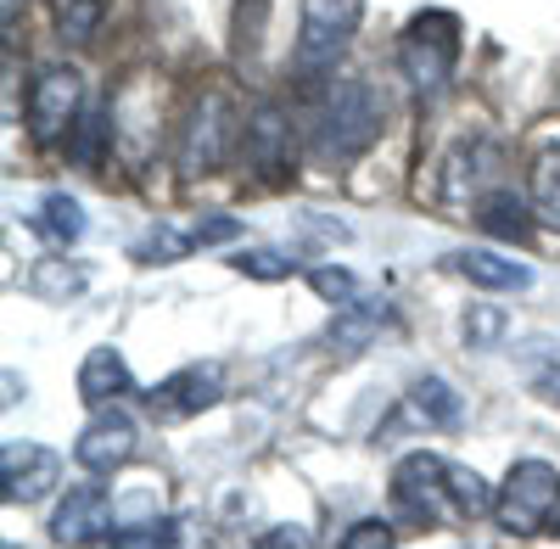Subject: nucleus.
<instances>
[{
	"instance_id": "obj_12",
	"label": "nucleus",
	"mask_w": 560,
	"mask_h": 549,
	"mask_svg": "<svg viewBox=\"0 0 560 549\" xmlns=\"http://www.w3.org/2000/svg\"><path fill=\"white\" fill-rule=\"evenodd\" d=\"M107 533H113V499H107V488H96V482H79V488H68V499L57 505V516H51V538L57 544H107Z\"/></svg>"
},
{
	"instance_id": "obj_10",
	"label": "nucleus",
	"mask_w": 560,
	"mask_h": 549,
	"mask_svg": "<svg viewBox=\"0 0 560 549\" xmlns=\"http://www.w3.org/2000/svg\"><path fill=\"white\" fill-rule=\"evenodd\" d=\"M224 398V376L219 364H185V371H174L168 382L152 387V409L158 421H185V416H202V409H213Z\"/></svg>"
},
{
	"instance_id": "obj_26",
	"label": "nucleus",
	"mask_w": 560,
	"mask_h": 549,
	"mask_svg": "<svg viewBox=\"0 0 560 549\" xmlns=\"http://www.w3.org/2000/svg\"><path fill=\"white\" fill-rule=\"evenodd\" d=\"M96 23H102V0H68L62 7V39L68 45H84L96 34Z\"/></svg>"
},
{
	"instance_id": "obj_4",
	"label": "nucleus",
	"mask_w": 560,
	"mask_h": 549,
	"mask_svg": "<svg viewBox=\"0 0 560 549\" xmlns=\"http://www.w3.org/2000/svg\"><path fill=\"white\" fill-rule=\"evenodd\" d=\"M555 511H560V471L549 460H516V466H510V477H504V488L493 499L499 527L527 538V533L549 527Z\"/></svg>"
},
{
	"instance_id": "obj_30",
	"label": "nucleus",
	"mask_w": 560,
	"mask_h": 549,
	"mask_svg": "<svg viewBox=\"0 0 560 549\" xmlns=\"http://www.w3.org/2000/svg\"><path fill=\"white\" fill-rule=\"evenodd\" d=\"M342 544L348 549H376V544H393V527L387 522H359V527L342 533Z\"/></svg>"
},
{
	"instance_id": "obj_8",
	"label": "nucleus",
	"mask_w": 560,
	"mask_h": 549,
	"mask_svg": "<svg viewBox=\"0 0 560 549\" xmlns=\"http://www.w3.org/2000/svg\"><path fill=\"white\" fill-rule=\"evenodd\" d=\"M393 505L409 516V522H443L454 516L448 505V460H438V454H404L398 471H393Z\"/></svg>"
},
{
	"instance_id": "obj_20",
	"label": "nucleus",
	"mask_w": 560,
	"mask_h": 549,
	"mask_svg": "<svg viewBox=\"0 0 560 549\" xmlns=\"http://www.w3.org/2000/svg\"><path fill=\"white\" fill-rule=\"evenodd\" d=\"M493 499H499V493H493L471 466H448V505H454V516H465V522H471V516H488Z\"/></svg>"
},
{
	"instance_id": "obj_1",
	"label": "nucleus",
	"mask_w": 560,
	"mask_h": 549,
	"mask_svg": "<svg viewBox=\"0 0 560 549\" xmlns=\"http://www.w3.org/2000/svg\"><path fill=\"white\" fill-rule=\"evenodd\" d=\"M454 62H459V17L432 7V12H415L404 39H398V68L415 90L420 107H432L448 96L454 84Z\"/></svg>"
},
{
	"instance_id": "obj_23",
	"label": "nucleus",
	"mask_w": 560,
	"mask_h": 549,
	"mask_svg": "<svg viewBox=\"0 0 560 549\" xmlns=\"http://www.w3.org/2000/svg\"><path fill=\"white\" fill-rule=\"evenodd\" d=\"M102 141H118V135L107 129V113L96 107V113H84V124L73 129V163L96 168V163H102Z\"/></svg>"
},
{
	"instance_id": "obj_11",
	"label": "nucleus",
	"mask_w": 560,
	"mask_h": 549,
	"mask_svg": "<svg viewBox=\"0 0 560 549\" xmlns=\"http://www.w3.org/2000/svg\"><path fill=\"white\" fill-rule=\"evenodd\" d=\"M129 454H135V421L124 416V409H96V421H90L73 443V460L84 471H96V477L129 466Z\"/></svg>"
},
{
	"instance_id": "obj_9",
	"label": "nucleus",
	"mask_w": 560,
	"mask_h": 549,
	"mask_svg": "<svg viewBox=\"0 0 560 549\" xmlns=\"http://www.w3.org/2000/svg\"><path fill=\"white\" fill-rule=\"evenodd\" d=\"M62 482V454L45 448V443H28V437H12L0 448V488H7V505H34Z\"/></svg>"
},
{
	"instance_id": "obj_34",
	"label": "nucleus",
	"mask_w": 560,
	"mask_h": 549,
	"mask_svg": "<svg viewBox=\"0 0 560 549\" xmlns=\"http://www.w3.org/2000/svg\"><path fill=\"white\" fill-rule=\"evenodd\" d=\"M555 527H560V511H555Z\"/></svg>"
},
{
	"instance_id": "obj_2",
	"label": "nucleus",
	"mask_w": 560,
	"mask_h": 549,
	"mask_svg": "<svg viewBox=\"0 0 560 549\" xmlns=\"http://www.w3.org/2000/svg\"><path fill=\"white\" fill-rule=\"evenodd\" d=\"M382 135V102L370 79H331L319 96V113H314V141H319V157L325 163H353L370 141Z\"/></svg>"
},
{
	"instance_id": "obj_21",
	"label": "nucleus",
	"mask_w": 560,
	"mask_h": 549,
	"mask_svg": "<svg viewBox=\"0 0 560 549\" xmlns=\"http://www.w3.org/2000/svg\"><path fill=\"white\" fill-rule=\"evenodd\" d=\"M39 231L51 236V242H62V247L79 242V236H84V208H79L68 191H51V197L39 202Z\"/></svg>"
},
{
	"instance_id": "obj_22",
	"label": "nucleus",
	"mask_w": 560,
	"mask_h": 549,
	"mask_svg": "<svg viewBox=\"0 0 560 549\" xmlns=\"http://www.w3.org/2000/svg\"><path fill=\"white\" fill-rule=\"evenodd\" d=\"M197 247V236H179V231H168V224H158V231H147L135 242V258L140 264H174V258H185Z\"/></svg>"
},
{
	"instance_id": "obj_6",
	"label": "nucleus",
	"mask_w": 560,
	"mask_h": 549,
	"mask_svg": "<svg viewBox=\"0 0 560 549\" xmlns=\"http://www.w3.org/2000/svg\"><path fill=\"white\" fill-rule=\"evenodd\" d=\"M242 157L247 168L264 179V186H280L292 174V157H298V135H292V113L280 102H258L247 113V129H242Z\"/></svg>"
},
{
	"instance_id": "obj_25",
	"label": "nucleus",
	"mask_w": 560,
	"mask_h": 549,
	"mask_svg": "<svg viewBox=\"0 0 560 549\" xmlns=\"http://www.w3.org/2000/svg\"><path fill=\"white\" fill-rule=\"evenodd\" d=\"M236 269H242V274H253V281H287V274H292L298 264H292V253L253 247V253H242V258H236Z\"/></svg>"
},
{
	"instance_id": "obj_27",
	"label": "nucleus",
	"mask_w": 560,
	"mask_h": 549,
	"mask_svg": "<svg viewBox=\"0 0 560 549\" xmlns=\"http://www.w3.org/2000/svg\"><path fill=\"white\" fill-rule=\"evenodd\" d=\"M308 287H314L325 303H348V297H353V274H348V269H331V264H319V269H308Z\"/></svg>"
},
{
	"instance_id": "obj_29",
	"label": "nucleus",
	"mask_w": 560,
	"mask_h": 549,
	"mask_svg": "<svg viewBox=\"0 0 560 549\" xmlns=\"http://www.w3.org/2000/svg\"><path fill=\"white\" fill-rule=\"evenodd\" d=\"M197 247H213V242H230V236H242V224L230 219V213H208V224H197Z\"/></svg>"
},
{
	"instance_id": "obj_24",
	"label": "nucleus",
	"mask_w": 560,
	"mask_h": 549,
	"mask_svg": "<svg viewBox=\"0 0 560 549\" xmlns=\"http://www.w3.org/2000/svg\"><path fill=\"white\" fill-rule=\"evenodd\" d=\"M459 331H465V342H471V348H493V342L510 331V314L482 303V308H471V314H465V326H459Z\"/></svg>"
},
{
	"instance_id": "obj_33",
	"label": "nucleus",
	"mask_w": 560,
	"mask_h": 549,
	"mask_svg": "<svg viewBox=\"0 0 560 549\" xmlns=\"http://www.w3.org/2000/svg\"><path fill=\"white\" fill-rule=\"evenodd\" d=\"M544 393H549V398L560 404V371H549V376H544Z\"/></svg>"
},
{
	"instance_id": "obj_17",
	"label": "nucleus",
	"mask_w": 560,
	"mask_h": 549,
	"mask_svg": "<svg viewBox=\"0 0 560 549\" xmlns=\"http://www.w3.org/2000/svg\"><path fill=\"white\" fill-rule=\"evenodd\" d=\"M477 219H482V231H488V236H499V242H527V236H533L527 202H522L516 191H493V197L477 208Z\"/></svg>"
},
{
	"instance_id": "obj_28",
	"label": "nucleus",
	"mask_w": 560,
	"mask_h": 549,
	"mask_svg": "<svg viewBox=\"0 0 560 549\" xmlns=\"http://www.w3.org/2000/svg\"><path fill=\"white\" fill-rule=\"evenodd\" d=\"M264 17H269V0H253V17H247V0L236 7V39H242V51H253V45H258Z\"/></svg>"
},
{
	"instance_id": "obj_16",
	"label": "nucleus",
	"mask_w": 560,
	"mask_h": 549,
	"mask_svg": "<svg viewBox=\"0 0 560 549\" xmlns=\"http://www.w3.org/2000/svg\"><path fill=\"white\" fill-rule=\"evenodd\" d=\"M84 287H90L84 264H68V258H45V264L28 269V292L45 297V303H68V297H79Z\"/></svg>"
},
{
	"instance_id": "obj_32",
	"label": "nucleus",
	"mask_w": 560,
	"mask_h": 549,
	"mask_svg": "<svg viewBox=\"0 0 560 549\" xmlns=\"http://www.w3.org/2000/svg\"><path fill=\"white\" fill-rule=\"evenodd\" d=\"M258 544H264V549H280V544H308V533H303V527H275V533H264Z\"/></svg>"
},
{
	"instance_id": "obj_19",
	"label": "nucleus",
	"mask_w": 560,
	"mask_h": 549,
	"mask_svg": "<svg viewBox=\"0 0 560 549\" xmlns=\"http://www.w3.org/2000/svg\"><path fill=\"white\" fill-rule=\"evenodd\" d=\"M415 416L427 421V427H459L465 404H459V393L443 376H420L415 382Z\"/></svg>"
},
{
	"instance_id": "obj_14",
	"label": "nucleus",
	"mask_w": 560,
	"mask_h": 549,
	"mask_svg": "<svg viewBox=\"0 0 560 549\" xmlns=\"http://www.w3.org/2000/svg\"><path fill=\"white\" fill-rule=\"evenodd\" d=\"M448 264H454L471 287H488V292H527V287H533V269L516 264V258H504V253H493V247H465V253H454Z\"/></svg>"
},
{
	"instance_id": "obj_18",
	"label": "nucleus",
	"mask_w": 560,
	"mask_h": 549,
	"mask_svg": "<svg viewBox=\"0 0 560 549\" xmlns=\"http://www.w3.org/2000/svg\"><path fill=\"white\" fill-rule=\"evenodd\" d=\"M527 202L549 231H560V147H544L533 157V197Z\"/></svg>"
},
{
	"instance_id": "obj_5",
	"label": "nucleus",
	"mask_w": 560,
	"mask_h": 549,
	"mask_svg": "<svg viewBox=\"0 0 560 549\" xmlns=\"http://www.w3.org/2000/svg\"><path fill=\"white\" fill-rule=\"evenodd\" d=\"M79 102H84V79L68 68V62H45L28 84V135L39 147H57L62 135H73V118H79Z\"/></svg>"
},
{
	"instance_id": "obj_3",
	"label": "nucleus",
	"mask_w": 560,
	"mask_h": 549,
	"mask_svg": "<svg viewBox=\"0 0 560 549\" xmlns=\"http://www.w3.org/2000/svg\"><path fill=\"white\" fill-rule=\"evenodd\" d=\"M236 135H242V118H236V102H230V90H202V96L191 102V113H185V129H179V174L185 179H202L213 174L230 147H236Z\"/></svg>"
},
{
	"instance_id": "obj_7",
	"label": "nucleus",
	"mask_w": 560,
	"mask_h": 549,
	"mask_svg": "<svg viewBox=\"0 0 560 549\" xmlns=\"http://www.w3.org/2000/svg\"><path fill=\"white\" fill-rule=\"evenodd\" d=\"M359 23H364V0H303V12H298V62L303 68L337 62V51L359 34Z\"/></svg>"
},
{
	"instance_id": "obj_13",
	"label": "nucleus",
	"mask_w": 560,
	"mask_h": 549,
	"mask_svg": "<svg viewBox=\"0 0 560 549\" xmlns=\"http://www.w3.org/2000/svg\"><path fill=\"white\" fill-rule=\"evenodd\" d=\"M387 326H393V303L387 297H364V303H342L325 337H331V348L342 359H353V353H364L370 342H376Z\"/></svg>"
},
{
	"instance_id": "obj_31",
	"label": "nucleus",
	"mask_w": 560,
	"mask_h": 549,
	"mask_svg": "<svg viewBox=\"0 0 560 549\" xmlns=\"http://www.w3.org/2000/svg\"><path fill=\"white\" fill-rule=\"evenodd\" d=\"M303 231H308L314 242H342V236H348V224H331V219H319V213H308V224H303Z\"/></svg>"
},
{
	"instance_id": "obj_15",
	"label": "nucleus",
	"mask_w": 560,
	"mask_h": 549,
	"mask_svg": "<svg viewBox=\"0 0 560 549\" xmlns=\"http://www.w3.org/2000/svg\"><path fill=\"white\" fill-rule=\"evenodd\" d=\"M129 387H135V376H129V364H124L118 348H90V353H84V364H79V398H84L90 409H107V404L124 398Z\"/></svg>"
}]
</instances>
